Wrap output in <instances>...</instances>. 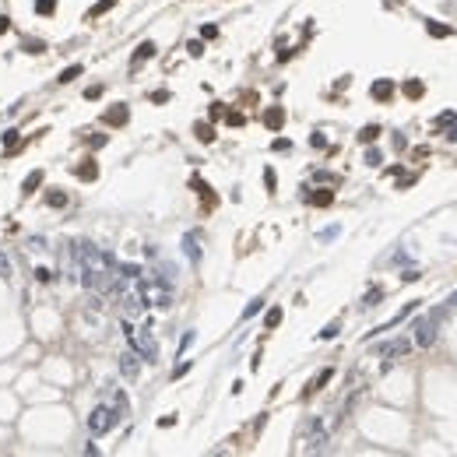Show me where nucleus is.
I'll list each match as a JSON object with an SVG mask.
<instances>
[{"instance_id": "nucleus-25", "label": "nucleus", "mask_w": 457, "mask_h": 457, "mask_svg": "<svg viewBox=\"0 0 457 457\" xmlns=\"http://www.w3.org/2000/svg\"><path fill=\"white\" fill-rule=\"evenodd\" d=\"M260 306H264V299H253V302H250V306L243 310V320H250L253 313H260Z\"/></svg>"}, {"instance_id": "nucleus-14", "label": "nucleus", "mask_w": 457, "mask_h": 457, "mask_svg": "<svg viewBox=\"0 0 457 457\" xmlns=\"http://www.w3.org/2000/svg\"><path fill=\"white\" fill-rule=\"evenodd\" d=\"M306 201H310V204H317V208H324V204H331V201H334V194H331V190H320V194H306Z\"/></svg>"}, {"instance_id": "nucleus-9", "label": "nucleus", "mask_w": 457, "mask_h": 457, "mask_svg": "<svg viewBox=\"0 0 457 457\" xmlns=\"http://www.w3.org/2000/svg\"><path fill=\"white\" fill-rule=\"evenodd\" d=\"M369 95H373V99H380V102H387V99L394 95V85H391L387 78H380V81H373V88H369Z\"/></svg>"}, {"instance_id": "nucleus-21", "label": "nucleus", "mask_w": 457, "mask_h": 457, "mask_svg": "<svg viewBox=\"0 0 457 457\" xmlns=\"http://www.w3.org/2000/svg\"><path fill=\"white\" fill-rule=\"evenodd\" d=\"M78 176H81V179H95V176H99L95 162H88V166H78Z\"/></svg>"}, {"instance_id": "nucleus-3", "label": "nucleus", "mask_w": 457, "mask_h": 457, "mask_svg": "<svg viewBox=\"0 0 457 457\" xmlns=\"http://www.w3.org/2000/svg\"><path fill=\"white\" fill-rule=\"evenodd\" d=\"M327 440H331V433L324 426V418H306V426H302V450L320 454V450H327Z\"/></svg>"}, {"instance_id": "nucleus-24", "label": "nucleus", "mask_w": 457, "mask_h": 457, "mask_svg": "<svg viewBox=\"0 0 457 457\" xmlns=\"http://www.w3.org/2000/svg\"><path fill=\"white\" fill-rule=\"evenodd\" d=\"M376 137H380V127H366V130L359 134V141H366V144H373Z\"/></svg>"}, {"instance_id": "nucleus-1", "label": "nucleus", "mask_w": 457, "mask_h": 457, "mask_svg": "<svg viewBox=\"0 0 457 457\" xmlns=\"http://www.w3.org/2000/svg\"><path fill=\"white\" fill-rule=\"evenodd\" d=\"M123 334L130 341V348L144 359V362H155L159 359V341L151 338V327H134L130 320H123Z\"/></svg>"}, {"instance_id": "nucleus-2", "label": "nucleus", "mask_w": 457, "mask_h": 457, "mask_svg": "<svg viewBox=\"0 0 457 457\" xmlns=\"http://www.w3.org/2000/svg\"><path fill=\"white\" fill-rule=\"evenodd\" d=\"M447 317V306H440V310H433V313H426V317H418L415 324H411V331H415V345L418 348H429L433 341H436V324Z\"/></svg>"}, {"instance_id": "nucleus-22", "label": "nucleus", "mask_w": 457, "mask_h": 457, "mask_svg": "<svg viewBox=\"0 0 457 457\" xmlns=\"http://www.w3.org/2000/svg\"><path fill=\"white\" fill-rule=\"evenodd\" d=\"M278 324H282V310L275 306V310H271L268 317H264V327H278Z\"/></svg>"}, {"instance_id": "nucleus-26", "label": "nucleus", "mask_w": 457, "mask_h": 457, "mask_svg": "<svg viewBox=\"0 0 457 457\" xmlns=\"http://www.w3.org/2000/svg\"><path fill=\"white\" fill-rule=\"evenodd\" d=\"M380 295H384L380 288H369V295L362 299V306H366V310H369V306H376V299H380Z\"/></svg>"}, {"instance_id": "nucleus-30", "label": "nucleus", "mask_w": 457, "mask_h": 457, "mask_svg": "<svg viewBox=\"0 0 457 457\" xmlns=\"http://www.w3.org/2000/svg\"><path fill=\"white\" fill-rule=\"evenodd\" d=\"M201 35H204V39H215L218 28H215V25H204V28H201Z\"/></svg>"}, {"instance_id": "nucleus-5", "label": "nucleus", "mask_w": 457, "mask_h": 457, "mask_svg": "<svg viewBox=\"0 0 457 457\" xmlns=\"http://www.w3.org/2000/svg\"><path fill=\"white\" fill-rule=\"evenodd\" d=\"M376 352H380V355H387V359H401V355L411 352V341H408V338H394V341H387V345H380Z\"/></svg>"}, {"instance_id": "nucleus-35", "label": "nucleus", "mask_w": 457, "mask_h": 457, "mask_svg": "<svg viewBox=\"0 0 457 457\" xmlns=\"http://www.w3.org/2000/svg\"><path fill=\"white\" fill-rule=\"evenodd\" d=\"M447 306H457V292H454V295H450V302H447Z\"/></svg>"}, {"instance_id": "nucleus-6", "label": "nucleus", "mask_w": 457, "mask_h": 457, "mask_svg": "<svg viewBox=\"0 0 457 457\" xmlns=\"http://www.w3.org/2000/svg\"><path fill=\"white\" fill-rule=\"evenodd\" d=\"M106 398H109V408L116 411V418H127V415H130V401H127V394H123V391L109 387V394H106Z\"/></svg>"}, {"instance_id": "nucleus-12", "label": "nucleus", "mask_w": 457, "mask_h": 457, "mask_svg": "<svg viewBox=\"0 0 457 457\" xmlns=\"http://www.w3.org/2000/svg\"><path fill=\"white\" fill-rule=\"evenodd\" d=\"M39 183H43V172H39V169L28 172V176H25V183H21V194H32V190L39 186Z\"/></svg>"}, {"instance_id": "nucleus-15", "label": "nucleus", "mask_w": 457, "mask_h": 457, "mask_svg": "<svg viewBox=\"0 0 457 457\" xmlns=\"http://www.w3.org/2000/svg\"><path fill=\"white\" fill-rule=\"evenodd\" d=\"M422 92H426L422 81H404V95H408V99H422Z\"/></svg>"}, {"instance_id": "nucleus-31", "label": "nucleus", "mask_w": 457, "mask_h": 457, "mask_svg": "<svg viewBox=\"0 0 457 457\" xmlns=\"http://www.w3.org/2000/svg\"><path fill=\"white\" fill-rule=\"evenodd\" d=\"M228 123H232V127H243V113H228Z\"/></svg>"}, {"instance_id": "nucleus-4", "label": "nucleus", "mask_w": 457, "mask_h": 457, "mask_svg": "<svg viewBox=\"0 0 457 457\" xmlns=\"http://www.w3.org/2000/svg\"><path fill=\"white\" fill-rule=\"evenodd\" d=\"M120 418H116V411H113L109 404H99L92 415H88V429L95 433V436H102V433H109L113 426H116Z\"/></svg>"}, {"instance_id": "nucleus-10", "label": "nucleus", "mask_w": 457, "mask_h": 457, "mask_svg": "<svg viewBox=\"0 0 457 457\" xmlns=\"http://www.w3.org/2000/svg\"><path fill=\"white\" fill-rule=\"evenodd\" d=\"M264 123H268L271 130H282V123H285V113H282L278 106H271L268 113H264Z\"/></svg>"}, {"instance_id": "nucleus-23", "label": "nucleus", "mask_w": 457, "mask_h": 457, "mask_svg": "<svg viewBox=\"0 0 457 457\" xmlns=\"http://www.w3.org/2000/svg\"><path fill=\"white\" fill-rule=\"evenodd\" d=\"M78 74H81V63H74V67H67V70L60 74V81L67 85V81H74V78H78Z\"/></svg>"}, {"instance_id": "nucleus-29", "label": "nucleus", "mask_w": 457, "mask_h": 457, "mask_svg": "<svg viewBox=\"0 0 457 457\" xmlns=\"http://www.w3.org/2000/svg\"><path fill=\"white\" fill-rule=\"evenodd\" d=\"M186 50H190V57H201V53H204V43H190Z\"/></svg>"}, {"instance_id": "nucleus-18", "label": "nucleus", "mask_w": 457, "mask_h": 457, "mask_svg": "<svg viewBox=\"0 0 457 457\" xmlns=\"http://www.w3.org/2000/svg\"><path fill=\"white\" fill-rule=\"evenodd\" d=\"M194 134H197L204 144H208V141H215V127H211V123H197V127H194Z\"/></svg>"}, {"instance_id": "nucleus-20", "label": "nucleus", "mask_w": 457, "mask_h": 457, "mask_svg": "<svg viewBox=\"0 0 457 457\" xmlns=\"http://www.w3.org/2000/svg\"><path fill=\"white\" fill-rule=\"evenodd\" d=\"M35 11H39V14H53L57 11V0H35Z\"/></svg>"}, {"instance_id": "nucleus-11", "label": "nucleus", "mask_w": 457, "mask_h": 457, "mask_svg": "<svg viewBox=\"0 0 457 457\" xmlns=\"http://www.w3.org/2000/svg\"><path fill=\"white\" fill-rule=\"evenodd\" d=\"M106 123H113V127L127 123V106H116V109H109V113H106Z\"/></svg>"}, {"instance_id": "nucleus-7", "label": "nucleus", "mask_w": 457, "mask_h": 457, "mask_svg": "<svg viewBox=\"0 0 457 457\" xmlns=\"http://www.w3.org/2000/svg\"><path fill=\"white\" fill-rule=\"evenodd\" d=\"M137 359H141V355H137L134 348L120 355V373H123L127 380H137V373H141V362H137Z\"/></svg>"}, {"instance_id": "nucleus-17", "label": "nucleus", "mask_w": 457, "mask_h": 457, "mask_svg": "<svg viewBox=\"0 0 457 457\" xmlns=\"http://www.w3.org/2000/svg\"><path fill=\"white\" fill-rule=\"evenodd\" d=\"M46 204H50V208H63V204H67V194H63V190H50V194H46Z\"/></svg>"}, {"instance_id": "nucleus-16", "label": "nucleus", "mask_w": 457, "mask_h": 457, "mask_svg": "<svg viewBox=\"0 0 457 457\" xmlns=\"http://www.w3.org/2000/svg\"><path fill=\"white\" fill-rule=\"evenodd\" d=\"M148 57H155V43H141L137 53H134V63H141V60H148Z\"/></svg>"}, {"instance_id": "nucleus-8", "label": "nucleus", "mask_w": 457, "mask_h": 457, "mask_svg": "<svg viewBox=\"0 0 457 457\" xmlns=\"http://www.w3.org/2000/svg\"><path fill=\"white\" fill-rule=\"evenodd\" d=\"M183 250H186L190 260L197 264V260H201V236H197V232H186V236H183Z\"/></svg>"}, {"instance_id": "nucleus-32", "label": "nucleus", "mask_w": 457, "mask_h": 457, "mask_svg": "<svg viewBox=\"0 0 457 457\" xmlns=\"http://www.w3.org/2000/svg\"><path fill=\"white\" fill-rule=\"evenodd\" d=\"M35 278H39V282H50V278H53V275H50V271H46V268H35Z\"/></svg>"}, {"instance_id": "nucleus-28", "label": "nucleus", "mask_w": 457, "mask_h": 457, "mask_svg": "<svg viewBox=\"0 0 457 457\" xmlns=\"http://www.w3.org/2000/svg\"><path fill=\"white\" fill-rule=\"evenodd\" d=\"M338 327H341V324H338V320H334V324H327V327H324V331H320V338H334V334H338Z\"/></svg>"}, {"instance_id": "nucleus-34", "label": "nucleus", "mask_w": 457, "mask_h": 457, "mask_svg": "<svg viewBox=\"0 0 457 457\" xmlns=\"http://www.w3.org/2000/svg\"><path fill=\"white\" fill-rule=\"evenodd\" d=\"M7 28H11V21H7V18H4V14H0V35H4V32H7Z\"/></svg>"}, {"instance_id": "nucleus-19", "label": "nucleus", "mask_w": 457, "mask_h": 457, "mask_svg": "<svg viewBox=\"0 0 457 457\" xmlns=\"http://www.w3.org/2000/svg\"><path fill=\"white\" fill-rule=\"evenodd\" d=\"M426 28H429V35H436V39H443V35H450V25H440V21H429Z\"/></svg>"}, {"instance_id": "nucleus-13", "label": "nucleus", "mask_w": 457, "mask_h": 457, "mask_svg": "<svg viewBox=\"0 0 457 457\" xmlns=\"http://www.w3.org/2000/svg\"><path fill=\"white\" fill-rule=\"evenodd\" d=\"M331 376H334V369H320V373H317V380H313V384L306 387V394H313V391H320V387L327 384V380H331Z\"/></svg>"}, {"instance_id": "nucleus-27", "label": "nucleus", "mask_w": 457, "mask_h": 457, "mask_svg": "<svg viewBox=\"0 0 457 457\" xmlns=\"http://www.w3.org/2000/svg\"><path fill=\"white\" fill-rule=\"evenodd\" d=\"M366 166H380V151H376V148L366 151Z\"/></svg>"}, {"instance_id": "nucleus-33", "label": "nucleus", "mask_w": 457, "mask_h": 457, "mask_svg": "<svg viewBox=\"0 0 457 457\" xmlns=\"http://www.w3.org/2000/svg\"><path fill=\"white\" fill-rule=\"evenodd\" d=\"M11 275V268H7V260H4V253H0V278H7Z\"/></svg>"}]
</instances>
